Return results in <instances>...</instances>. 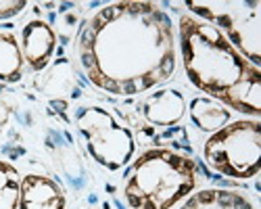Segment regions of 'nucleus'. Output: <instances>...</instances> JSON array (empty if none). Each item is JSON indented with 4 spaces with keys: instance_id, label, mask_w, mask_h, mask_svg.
I'll list each match as a JSON object with an SVG mask.
<instances>
[{
    "instance_id": "423d86ee",
    "label": "nucleus",
    "mask_w": 261,
    "mask_h": 209,
    "mask_svg": "<svg viewBox=\"0 0 261 209\" xmlns=\"http://www.w3.org/2000/svg\"><path fill=\"white\" fill-rule=\"evenodd\" d=\"M75 125L88 155L105 170L117 172L134 157V134L107 109L82 107L75 113Z\"/></svg>"
},
{
    "instance_id": "7ed1b4c3",
    "label": "nucleus",
    "mask_w": 261,
    "mask_h": 209,
    "mask_svg": "<svg viewBox=\"0 0 261 209\" xmlns=\"http://www.w3.org/2000/svg\"><path fill=\"white\" fill-rule=\"evenodd\" d=\"M197 186V163L171 149H148L123 176L129 209H173Z\"/></svg>"
},
{
    "instance_id": "9b49d317",
    "label": "nucleus",
    "mask_w": 261,
    "mask_h": 209,
    "mask_svg": "<svg viewBox=\"0 0 261 209\" xmlns=\"http://www.w3.org/2000/svg\"><path fill=\"white\" fill-rule=\"evenodd\" d=\"M23 55H21L19 42L11 32L0 30V82H19L23 75Z\"/></svg>"
},
{
    "instance_id": "6e6552de",
    "label": "nucleus",
    "mask_w": 261,
    "mask_h": 209,
    "mask_svg": "<svg viewBox=\"0 0 261 209\" xmlns=\"http://www.w3.org/2000/svg\"><path fill=\"white\" fill-rule=\"evenodd\" d=\"M17 209H65V191L48 176L28 174L21 178Z\"/></svg>"
},
{
    "instance_id": "4468645a",
    "label": "nucleus",
    "mask_w": 261,
    "mask_h": 209,
    "mask_svg": "<svg viewBox=\"0 0 261 209\" xmlns=\"http://www.w3.org/2000/svg\"><path fill=\"white\" fill-rule=\"evenodd\" d=\"M25 7H28V3H23V0H15V3H11V0H0V19L15 17Z\"/></svg>"
},
{
    "instance_id": "0eeeda50",
    "label": "nucleus",
    "mask_w": 261,
    "mask_h": 209,
    "mask_svg": "<svg viewBox=\"0 0 261 209\" xmlns=\"http://www.w3.org/2000/svg\"><path fill=\"white\" fill-rule=\"evenodd\" d=\"M21 55L23 61L34 69V71H42L44 69L57 48V34L53 32V28L46 21L34 19L30 23L23 25L21 30V42H19Z\"/></svg>"
},
{
    "instance_id": "1a4fd4ad",
    "label": "nucleus",
    "mask_w": 261,
    "mask_h": 209,
    "mask_svg": "<svg viewBox=\"0 0 261 209\" xmlns=\"http://www.w3.org/2000/svg\"><path fill=\"white\" fill-rule=\"evenodd\" d=\"M186 100L182 92L173 88H161L157 92H150L142 100V115L153 125H173L184 117Z\"/></svg>"
},
{
    "instance_id": "9d476101",
    "label": "nucleus",
    "mask_w": 261,
    "mask_h": 209,
    "mask_svg": "<svg viewBox=\"0 0 261 209\" xmlns=\"http://www.w3.org/2000/svg\"><path fill=\"white\" fill-rule=\"evenodd\" d=\"M178 209H255L251 199L228 188H207L186 197Z\"/></svg>"
},
{
    "instance_id": "f03ea898",
    "label": "nucleus",
    "mask_w": 261,
    "mask_h": 209,
    "mask_svg": "<svg viewBox=\"0 0 261 209\" xmlns=\"http://www.w3.org/2000/svg\"><path fill=\"white\" fill-rule=\"evenodd\" d=\"M178 34L184 69L194 86L224 107L259 119L261 69L203 19L182 15Z\"/></svg>"
},
{
    "instance_id": "20e7f679",
    "label": "nucleus",
    "mask_w": 261,
    "mask_h": 209,
    "mask_svg": "<svg viewBox=\"0 0 261 209\" xmlns=\"http://www.w3.org/2000/svg\"><path fill=\"white\" fill-rule=\"evenodd\" d=\"M205 161L217 174L249 180L261 167V123L259 119H238L215 130L203 149Z\"/></svg>"
},
{
    "instance_id": "ddd939ff",
    "label": "nucleus",
    "mask_w": 261,
    "mask_h": 209,
    "mask_svg": "<svg viewBox=\"0 0 261 209\" xmlns=\"http://www.w3.org/2000/svg\"><path fill=\"white\" fill-rule=\"evenodd\" d=\"M19 191H21V178L17 167L0 159V209H17Z\"/></svg>"
},
{
    "instance_id": "f257e3e1",
    "label": "nucleus",
    "mask_w": 261,
    "mask_h": 209,
    "mask_svg": "<svg viewBox=\"0 0 261 209\" xmlns=\"http://www.w3.org/2000/svg\"><path fill=\"white\" fill-rule=\"evenodd\" d=\"M82 69L96 88L136 96L169 82L176 71V32L157 3H111L77 36Z\"/></svg>"
},
{
    "instance_id": "39448f33",
    "label": "nucleus",
    "mask_w": 261,
    "mask_h": 209,
    "mask_svg": "<svg viewBox=\"0 0 261 209\" xmlns=\"http://www.w3.org/2000/svg\"><path fill=\"white\" fill-rule=\"evenodd\" d=\"M194 15L217 28L249 63H261V3L259 0H190Z\"/></svg>"
},
{
    "instance_id": "f8f14e48",
    "label": "nucleus",
    "mask_w": 261,
    "mask_h": 209,
    "mask_svg": "<svg viewBox=\"0 0 261 209\" xmlns=\"http://www.w3.org/2000/svg\"><path fill=\"white\" fill-rule=\"evenodd\" d=\"M190 117L194 121V125H199L205 132H215L224 128L230 121V111L224 104H217L211 98L199 96L190 102Z\"/></svg>"
}]
</instances>
